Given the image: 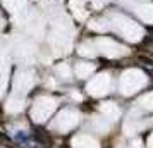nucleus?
I'll return each instance as SVG.
<instances>
[{
    "label": "nucleus",
    "instance_id": "obj_10",
    "mask_svg": "<svg viewBox=\"0 0 153 148\" xmlns=\"http://www.w3.org/2000/svg\"><path fill=\"white\" fill-rule=\"evenodd\" d=\"M79 54L81 55H88V57H93L98 54L97 50V45H95V42H84L81 47H79Z\"/></svg>",
    "mask_w": 153,
    "mask_h": 148
},
{
    "label": "nucleus",
    "instance_id": "obj_3",
    "mask_svg": "<svg viewBox=\"0 0 153 148\" xmlns=\"http://www.w3.org/2000/svg\"><path fill=\"white\" fill-rule=\"evenodd\" d=\"M95 45H97L98 54H103L105 57H120V55H127L129 50L126 48L124 45L117 43L115 40H110V38H97L95 40Z\"/></svg>",
    "mask_w": 153,
    "mask_h": 148
},
{
    "label": "nucleus",
    "instance_id": "obj_9",
    "mask_svg": "<svg viewBox=\"0 0 153 148\" xmlns=\"http://www.w3.org/2000/svg\"><path fill=\"white\" fill-rule=\"evenodd\" d=\"M90 28L95 31H107V29H110V24H108L107 17H98V19H93L90 22Z\"/></svg>",
    "mask_w": 153,
    "mask_h": 148
},
{
    "label": "nucleus",
    "instance_id": "obj_12",
    "mask_svg": "<svg viewBox=\"0 0 153 148\" xmlns=\"http://www.w3.org/2000/svg\"><path fill=\"white\" fill-rule=\"evenodd\" d=\"M57 71H59L60 74H64L65 78H67V76H71V71L67 69V65H64V64H62V65H59V69H57Z\"/></svg>",
    "mask_w": 153,
    "mask_h": 148
},
{
    "label": "nucleus",
    "instance_id": "obj_11",
    "mask_svg": "<svg viewBox=\"0 0 153 148\" xmlns=\"http://www.w3.org/2000/svg\"><path fill=\"white\" fill-rule=\"evenodd\" d=\"M141 103H143V107H145V109L153 110V93H152V95H148V97H145V98L141 100Z\"/></svg>",
    "mask_w": 153,
    "mask_h": 148
},
{
    "label": "nucleus",
    "instance_id": "obj_4",
    "mask_svg": "<svg viewBox=\"0 0 153 148\" xmlns=\"http://www.w3.org/2000/svg\"><path fill=\"white\" fill-rule=\"evenodd\" d=\"M126 5L131 9L132 14L138 16L139 21L153 24V4H148V2H129V0H126Z\"/></svg>",
    "mask_w": 153,
    "mask_h": 148
},
{
    "label": "nucleus",
    "instance_id": "obj_1",
    "mask_svg": "<svg viewBox=\"0 0 153 148\" xmlns=\"http://www.w3.org/2000/svg\"><path fill=\"white\" fill-rule=\"evenodd\" d=\"M107 19H108V24H110L112 31H115L124 40H127L131 43H138L143 40V36H145L143 26L138 21L131 19L129 16L122 14V12H110L107 16Z\"/></svg>",
    "mask_w": 153,
    "mask_h": 148
},
{
    "label": "nucleus",
    "instance_id": "obj_5",
    "mask_svg": "<svg viewBox=\"0 0 153 148\" xmlns=\"http://www.w3.org/2000/svg\"><path fill=\"white\" fill-rule=\"evenodd\" d=\"M112 88V79L108 78V74H98L97 78L88 85V91L93 95V97H102L105 93H108Z\"/></svg>",
    "mask_w": 153,
    "mask_h": 148
},
{
    "label": "nucleus",
    "instance_id": "obj_2",
    "mask_svg": "<svg viewBox=\"0 0 153 148\" xmlns=\"http://www.w3.org/2000/svg\"><path fill=\"white\" fill-rule=\"evenodd\" d=\"M146 85V76L141 71L131 69L126 71L120 78V90L124 95H131V93L138 91L139 88H143Z\"/></svg>",
    "mask_w": 153,
    "mask_h": 148
},
{
    "label": "nucleus",
    "instance_id": "obj_8",
    "mask_svg": "<svg viewBox=\"0 0 153 148\" xmlns=\"http://www.w3.org/2000/svg\"><path fill=\"white\" fill-rule=\"evenodd\" d=\"M93 69H95V65L90 62H77L76 65V74H77V78H88L91 72H93Z\"/></svg>",
    "mask_w": 153,
    "mask_h": 148
},
{
    "label": "nucleus",
    "instance_id": "obj_7",
    "mask_svg": "<svg viewBox=\"0 0 153 148\" xmlns=\"http://www.w3.org/2000/svg\"><path fill=\"white\" fill-rule=\"evenodd\" d=\"M2 4H4V7L7 9L9 12H19L22 9L26 7V4H28V0H2Z\"/></svg>",
    "mask_w": 153,
    "mask_h": 148
},
{
    "label": "nucleus",
    "instance_id": "obj_6",
    "mask_svg": "<svg viewBox=\"0 0 153 148\" xmlns=\"http://www.w3.org/2000/svg\"><path fill=\"white\" fill-rule=\"evenodd\" d=\"M69 9L77 21H83V19H86V16H88V10L84 7V0H71Z\"/></svg>",
    "mask_w": 153,
    "mask_h": 148
}]
</instances>
